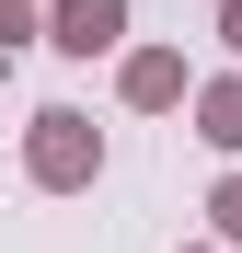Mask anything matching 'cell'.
Instances as JSON below:
<instances>
[{
    "mask_svg": "<svg viewBox=\"0 0 242 253\" xmlns=\"http://www.w3.org/2000/svg\"><path fill=\"white\" fill-rule=\"evenodd\" d=\"M93 173H104V126L81 104H35L23 115V184L35 196H81Z\"/></svg>",
    "mask_w": 242,
    "mask_h": 253,
    "instance_id": "6da1fadb",
    "label": "cell"
},
{
    "mask_svg": "<svg viewBox=\"0 0 242 253\" xmlns=\"http://www.w3.org/2000/svg\"><path fill=\"white\" fill-rule=\"evenodd\" d=\"M47 46L58 58H115L127 46V0H47Z\"/></svg>",
    "mask_w": 242,
    "mask_h": 253,
    "instance_id": "7a4b0ae2",
    "label": "cell"
},
{
    "mask_svg": "<svg viewBox=\"0 0 242 253\" xmlns=\"http://www.w3.org/2000/svg\"><path fill=\"white\" fill-rule=\"evenodd\" d=\"M115 92H127L139 115L185 104V58H173V46H127V58H115Z\"/></svg>",
    "mask_w": 242,
    "mask_h": 253,
    "instance_id": "3957f363",
    "label": "cell"
},
{
    "mask_svg": "<svg viewBox=\"0 0 242 253\" xmlns=\"http://www.w3.org/2000/svg\"><path fill=\"white\" fill-rule=\"evenodd\" d=\"M196 138L242 161V69H219V81H196Z\"/></svg>",
    "mask_w": 242,
    "mask_h": 253,
    "instance_id": "277c9868",
    "label": "cell"
},
{
    "mask_svg": "<svg viewBox=\"0 0 242 253\" xmlns=\"http://www.w3.org/2000/svg\"><path fill=\"white\" fill-rule=\"evenodd\" d=\"M208 230H219V253H242V173L208 184Z\"/></svg>",
    "mask_w": 242,
    "mask_h": 253,
    "instance_id": "5b68a950",
    "label": "cell"
},
{
    "mask_svg": "<svg viewBox=\"0 0 242 253\" xmlns=\"http://www.w3.org/2000/svg\"><path fill=\"white\" fill-rule=\"evenodd\" d=\"M35 23H47V0H0V58H12V46H23Z\"/></svg>",
    "mask_w": 242,
    "mask_h": 253,
    "instance_id": "8992f818",
    "label": "cell"
},
{
    "mask_svg": "<svg viewBox=\"0 0 242 253\" xmlns=\"http://www.w3.org/2000/svg\"><path fill=\"white\" fill-rule=\"evenodd\" d=\"M219 46H231V69H242V0H219Z\"/></svg>",
    "mask_w": 242,
    "mask_h": 253,
    "instance_id": "52a82bcc",
    "label": "cell"
},
{
    "mask_svg": "<svg viewBox=\"0 0 242 253\" xmlns=\"http://www.w3.org/2000/svg\"><path fill=\"white\" fill-rule=\"evenodd\" d=\"M185 253H219V242H185Z\"/></svg>",
    "mask_w": 242,
    "mask_h": 253,
    "instance_id": "ba28073f",
    "label": "cell"
}]
</instances>
